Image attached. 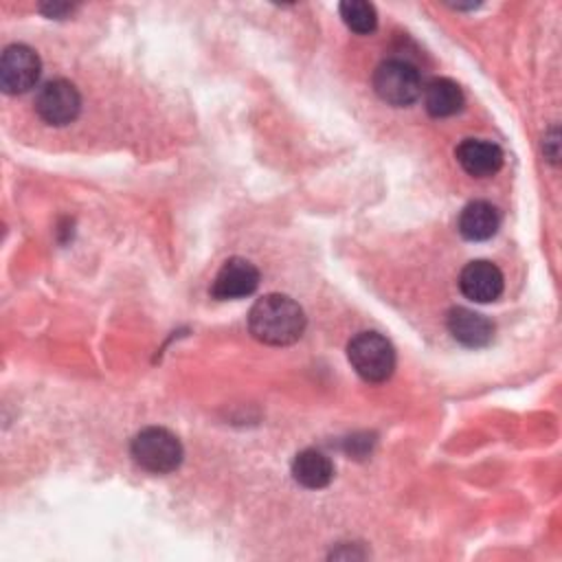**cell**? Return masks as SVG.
Returning a JSON list of instances; mask_svg holds the SVG:
<instances>
[{
  "instance_id": "cell-1",
  "label": "cell",
  "mask_w": 562,
  "mask_h": 562,
  "mask_svg": "<svg viewBox=\"0 0 562 562\" xmlns=\"http://www.w3.org/2000/svg\"><path fill=\"white\" fill-rule=\"evenodd\" d=\"M250 334L266 345H292L303 336L305 314L301 305L285 294H266L248 312Z\"/></svg>"
},
{
  "instance_id": "cell-2",
  "label": "cell",
  "mask_w": 562,
  "mask_h": 562,
  "mask_svg": "<svg viewBox=\"0 0 562 562\" xmlns=\"http://www.w3.org/2000/svg\"><path fill=\"white\" fill-rule=\"evenodd\" d=\"M347 358L353 371L367 382H384L395 371V349L378 331H360L347 345Z\"/></svg>"
},
{
  "instance_id": "cell-3",
  "label": "cell",
  "mask_w": 562,
  "mask_h": 562,
  "mask_svg": "<svg viewBox=\"0 0 562 562\" xmlns=\"http://www.w3.org/2000/svg\"><path fill=\"white\" fill-rule=\"evenodd\" d=\"M132 457L134 461L151 472L167 474L173 472L182 461V443L180 439L160 426H147L132 439Z\"/></svg>"
},
{
  "instance_id": "cell-4",
  "label": "cell",
  "mask_w": 562,
  "mask_h": 562,
  "mask_svg": "<svg viewBox=\"0 0 562 562\" xmlns=\"http://www.w3.org/2000/svg\"><path fill=\"white\" fill-rule=\"evenodd\" d=\"M373 90L389 105L404 108L419 99L424 86L419 70L404 59H384L373 72Z\"/></svg>"
},
{
  "instance_id": "cell-5",
  "label": "cell",
  "mask_w": 562,
  "mask_h": 562,
  "mask_svg": "<svg viewBox=\"0 0 562 562\" xmlns=\"http://www.w3.org/2000/svg\"><path fill=\"white\" fill-rule=\"evenodd\" d=\"M81 94L68 79H50L35 94V112L48 125H68L79 116Z\"/></svg>"
},
{
  "instance_id": "cell-6",
  "label": "cell",
  "mask_w": 562,
  "mask_h": 562,
  "mask_svg": "<svg viewBox=\"0 0 562 562\" xmlns=\"http://www.w3.org/2000/svg\"><path fill=\"white\" fill-rule=\"evenodd\" d=\"M42 72L37 53L26 44H11L0 59V86L7 94H22L31 90Z\"/></svg>"
},
{
  "instance_id": "cell-7",
  "label": "cell",
  "mask_w": 562,
  "mask_h": 562,
  "mask_svg": "<svg viewBox=\"0 0 562 562\" xmlns=\"http://www.w3.org/2000/svg\"><path fill=\"white\" fill-rule=\"evenodd\" d=\"M257 285H259V270L255 268V263H250L244 257H231L217 270L211 285V294L220 301L244 299L252 294Z\"/></svg>"
},
{
  "instance_id": "cell-8",
  "label": "cell",
  "mask_w": 562,
  "mask_h": 562,
  "mask_svg": "<svg viewBox=\"0 0 562 562\" xmlns=\"http://www.w3.org/2000/svg\"><path fill=\"white\" fill-rule=\"evenodd\" d=\"M503 272L496 263L485 259L470 261L459 274L461 294L474 303L496 301L503 292Z\"/></svg>"
},
{
  "instance_id": "cell-9",
  "label": "cell",
  "mask_w": 562,
  "mask_h": 562,
  "mask_svg": "<svg viewBox=\"0 0 562 562\" xmlns=\"http://www.w3.org/2000/svg\"><path fill=\"white\" fill-rule=\"evenodd\" d=\"M461 169L474 178L494 176L503 167V149L483 138H463L454 151Z\"/></svg>"
},
{
  "instance_id": "cell-10",
  "label": "cell",
  "mask_w": 562,
  "mask_h": 562,
  "mask_svg": "<svg viewBox=\"0 0 562 562\" xmlns=\"http://www.w3.org/2000/svg\"><path fill=\"white\" fill-rule=\"evenodd\" d=\"M446 323L452 338L463 347H485L494 336V325L483 314L468 307H452Z\"/></svg>"
},
{
  "instance_id": "cell-11",
  "label": "cell",
  "mask_w": 562,
  "mask_h": 562,
  "mask_svg": "<svg viewBox=\"0 0 562 562\" xmlns=\"http://www.w3.org/2000/svg\"><path fill=\"white\" fill-rule=\"evenodd\" d=\"M498 226H501V213L494 204L485 200H474L465 204L457 222L461 237H465L468 241H485L492 235H496Z\"/></svg>"
},
{
  "instance_id": "cell-12",
  "label": "cell",
  "mask_w": 562,
  "mask_h": 562,
  "mask_svg": "<svg viewBox=\"0 0 562 562\" xmlns=\"http://www.w3.org/2000/svg\"><path fill=\"white\" fill-rule=\"evenodd\" d=\"M292 476L299 485H303L307 490H321V487H327L331 483L334 463L321 450L307 448V450H301L294 457Z\"/></svg>"
},
{
  "instance_id": "cell-13",
  "label": "cell",
  "mask_w": 562,
  "mask_h": 562,
  "mask_svg": "<svg viewBox=\"0 0 562 562\" xmlns=\"http://www.w3.org/2000/svg\"><path fill=\"white\" fill-rule=\"evenodd\" d=\"M422 92H424V108L435 119L452 116V114L461 112V108L465 103L463 90L459 88L457 81H452L448 77L432 79Z\"/></svg>"
},
{
  "instance_id": "cell-14",
  "label": "cell",
  "mask_w": 562,
  "mask_h": 562,
  "mask_svg": "<svg viewBox=\"0 0 562 562\" xmlns=\"http://www.w3.org/2000/svg\"><path fill=\"white\" fill-rule=\"evenodd\" d=\"M340 18L342 22L360 35H367L371 31H375L378 26V13L373 9V4L364 2V0H347L340 7Z\"/></svg>"
},
{
  "instance_id": "cell-15",
  "label": "cell",
  "mask_w": 562,
  "mask_h": 562,
  "mask_svg": "<svg viewBox=\"0 0 562 562\" xmlns=\"http://www.w3.org/2000/svg\"><path fill=\"white\" fill-rule=\"evenodd\" d=\"M42 11H44L46 15H50V18H59V15L68 13V11H72V7H68V4H57V2H53V4H42Z\"/></svg>"
}]
</instances>
